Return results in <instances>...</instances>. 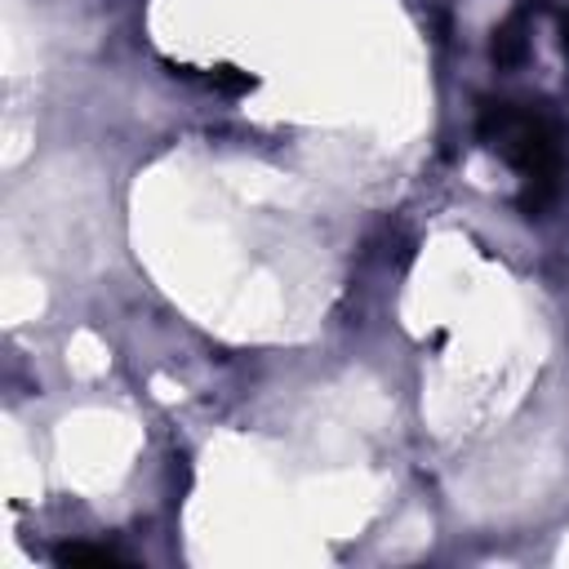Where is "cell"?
<instances>
[{"instance_id":"3","label":"cell","mask_w":569,"mask_h":569,"mask_svg":"<svg viewBox=\"0 0 569 569\" xmlns=\"http://www.w3.org/2000/svg\"><path fill=\"white\" fill-rule=\"evenodd\" d=\"M58 565H120L125 556L111 552V547H94V543H68V547H58L54 552Z\"/></svg>"},{"instance_id":"1","label":"cell","mask_w":569,"mask_h":569,"mask_svg":"<svg viewBox=\"0 0 569 569\" xmlns=\"http://www.w3.org/2000/svg\"><path fill=\"white\" fill-rule=\"evenodd\" d=\"M476 134L494 152L508 156L517 165V174L525 178V210H543V201L556 192V182L565 174V134H560V125L538 107L485 98Z\"/></svg>"},{"instance_id":"4","label":"cell","mask_w":569,"mask_h":569,"mask_svg":"<svg viewBox=\"0 0 569 569\" xmlns=\"http://www.w3.org/2000/svg\"><path fill=\"white\" fill-rule=\"evenodd\" d=\"M210 85H214V90H227V94H245V90H254V76H245V72H236V68H218V72L210 76Z\"/></svg>"},{"instance_id":"2","label":"cell","mask_w":569,"mask_h":569,"mask_svg":"<svg viewBox=\"0 0 569 569\" xmlns=\"http://www.w3.org/2000/svg\"><path fill=\"white\" fill-rule=\"evenodd\" d=\"M521 54H525V14H512L494 32V62L512 68V62H521Z\"/></svg>"}]
</instances>
